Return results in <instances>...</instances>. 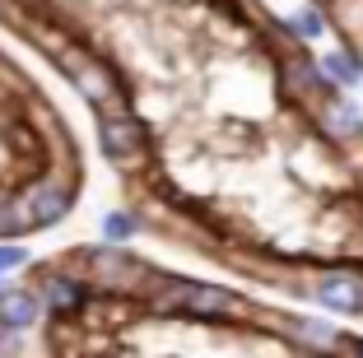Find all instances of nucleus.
Returning a JSON list of instances; mask_svg holds the SVG:
<instances>
[{
	"label": "nucleus",
	"instance_id": "nucleus-1",
	"mask_svg": "<svg viewBox=\"0 0 363 358\" xmlns=\"http://www.w3.org/2000/svg\"><path fill=\"white\" fill-rule=\"evenodd\" d=\"M159 316H186V321H210V326H233L252 321V303L224 284H205V279H182V274H154V284L140 298Z\"/></svg>",
	"mask_w": 363,
	"mask_h": 358
},
{
	"label": "nucleus",
	"instance_id": "nucleus-2",
	"mask_svg": "<svg viewBox=\"0 0 363 358\" xmlns=\"http://www.w3.org/2000/svg\"><path fill=\"white\" fill-rule=\"evenodd\" d=\"M75 270L89 279L94 293H107V298H145V289L154 284L150 265L135 261L126 247H112V242L79 247L75 252Z\"/></svg>",
	"mask_w": 363,
	"mask_h": 358
},
{
	"label": "nucleus",
	"instance_id": "nucleus-3",
	"mask_svg": "<svg viewBox=\"0 0 363 358\" xmlns=\"http://www.w3.org/2000/svg\"><path fill=\"white\" fill-rule=\"evenodd\" d=\"M52 56H56V65H61V74L79 89V98H84L94 112L98 107H112V103H130L126 74H121L112 61L84 52V47H56Z\"/></svg>",
	"mask_w": 363,
	"mask_h": 358
},
{
	"label": "nucleus",
	"instance_id": "nucleus-4",
	"mask_svg": "<svg viewBox=\"0 0 363 358\" xmlns=\"http://www.w3.org/2000/svg\"><path fill=\"white\" fill-rule=\"evenodd\" d=\"M98 149H103L117 168H140L150 158V126L135 116L130 103L98 107Z\"/></svg>",
	"mask_w": 363,
	"mask_h": 358
},
{
	"label": "nucleus",
	"instance_id": "nucleus-5",
	"mask_svg": "<svg viewBox=\"0 0 363 358\" xmlns=\"http://www.w3.org/2000/svg\"><path fill=\"white\" fill-rule=\"evenodd\" d=\"M14 201H19L23 219H28V233L56 228V223L70 219V210H75V186H70V181H61L56 172H43V177H33V181H23V186H14Z\"/></svg>",
	"mask_w": 363,
	"mask_h": 358
},
{
	"label": "nucleus",
	"instance_id": "nucleus-6",
	"mask_svg": "<svg viewBox=\"0 0 363 358\" xmlns=\"http://www.w3.org/2000/svg\"><path fill=\"white\" fill-rule=\"evenodd\" d=\"M279 89H284L294 103L312 107V112L335 94L331 79L321 74L317 56H308V47H289V52H279Z\"/></svg>",
	"mask_w": 363,
	"mask_h": 358
},
{
	"label": "nucleus",
	"instance_id": "nucleus-7",
	"mask_svg": "<svg viewBox=\"0 0 363 358\" xmlns=\"http://www.w3.org/2000/svg\"><path fill=\"white\" fill-rule=\"evenodd\" d=\"M303 293L331 316H363V274L354 270H317Z\"/></svg>",
	"mask_w": 363,
	"mask_h": 358
},
{
	"label": "nucleus",
	"instance_id": "nucleus-8",
	"mask_svg": "<svg viewBox=\"0 0 363 358\" xmlns=\"http://www.w3.org/2000/svg\"><path fill=\"white\" fill-rule=\"evenodd\" d=\"M38 298H43V312L56 316V321H70V316H79L89 307V298H94V289H89V279L79 270H47L43 279H38Z\"/></svg>",
	"mask_w": 363,
	"mask_h": 358
},
{
	"label": "nucleus",
	"instance_id": "nucleus-9",
	"mask_svg": "<svg viewBox=\"0 0 363 358\" xmlns=\"http://www.w3.org/2000/svg\"><path fill=\"white\" fill-rule=\"evenodd\" d=\"M43 298L28 284H5L0 289V330H14V335H28L38 321H43Z\"/></svg>",
	"mask_w": 363,
	"mask_h": 358
},
{
	"label": "nucleus",
	"instance_id": "nucleus-10",
	"mask_svg": "<svg viewBox=\"0 0 363 358\" xmlns=\"http://www.w3.org/2000/svg\"><path fill=\"white\" fill-rule=\"evenodd\" d=\"M317 126H321V135L331 140V145H350V140L363 135V112L345 94H331L317 107Z\"/></svg>",
	"mask_w": 363,
	"mask_h": 358
},
{
	"label": "nucleus",
	"instance_id": "nucleus-11",
	"mask_svg": "<svg viewBox=\"0 0 363 358\" xmlns=\"http://www.w3.org/2000/svg\"><path fill=\"white\" fill-rule=\"evenodd\" d=\"M317 65H321V74L331 79L335 94L363 84V52H359V47H335V52H321Z\"/></svg>",
	"mask_w": 363,
	"mask_h": 358
},
{
	"label": "nucleus",
	"instance_id": "nucleus-12",
	"mask_svg": "<svg viewBox=\"0 0 363 358\" xmlns=\"http://www.w3.org/2000/svg\"><path fill=\"white\" fill-rule=\"evenodd\" d=\"M275 23H279L284 38H294V47H308V43H317L321 33H326V14H321L317 5H303L294 19H275Z\"/></svg>",
	"mask_w": 363,
	"mask_h": 358
},
{
	"label": "nucleus",
	"instance_id": "nucleus-13",
	"mask_svg": "<svg viewBox=\"0 0 363 358\" xmlns=\"http://www.w3.org/2000/svg\"><path fill=\"white\" fill-rule=\"evenodd\" d=\"M289 335H298L308 349H331L335 340H340V330H335L326 316H294V321H289Z\"/></svg>",
	"mask_w": 363,
	"mask_h": 358
},
{
	"label": "nucleus",
	"instance_id": "nucleus-14",
	"mask_svg": "<svg viewBox=\"0 0 363 358\" xmlns=\"http://www.w3.org/2000/svg\"><path fill=\"white\" fill-rule=\"evenodd\" d=\"M98 228H103V242H112V247H126L130 237L140 233V214H135V210H103Z\"/></svg>",
	"mask_w": 363,
	"mask_h": 358
},
{
	"label": "nucleus",
	"instance_id": "nucleus-15",
	"mask_svg": "<svg viewBox=\"0 0 363 358\" xmlns=\"http://www.w3.org/2000/svg\"><path fill=\"white\" fill-rule=\"evenodd\" d=\"M28 261H33V252L23 242H0V279H5V274H14V270H23Z\"/></svg>",
	"mask_w": 363,
	"mask_h": 358
},
{
	"label": "nucleus",
	"instance_id": "nucleus-16",
	"mask_svg": "<svg viewBox=\"0 0 363 358\" xmlns=\"http://www.w3.org/2000/svg\"><path fill=\"white\" fill-rule=\"evenodd\" d=\"M335 358H363V340H354V335H340L335 340V349H331Z\"/></svg>",
	"mask_w": 363,
	"mask_h": 358
},
{
	"label": "nucleus",
	"instance_id": "nucleus-17",
	"mask_svg": "<svg viewBox=\"0 0 363 358\" xmlns=\"http://www.w3.org/2000/svg\"><path fill=\"white\" fill-rule=\"evenodd\" d=\"M0 14H14V0H0Z\"/></svg>",
	"mask_w": 363,
	"mask_h": 358
},
{
	"label": "nucleus",
	"instance_id": "nucleus-18",
	"mask_svg": "<svg viewBox=\"0 0 363 358\" xmlns=\"http://www.w3.org/2000/svg\"><path fill=\"white\" fill-rule=\"evenodd\" d=\"M0 289H5V279H0Z\"/></svg>",
	"mask_w": 363,
	"mask_h": 358
}]
</instances>
